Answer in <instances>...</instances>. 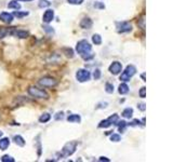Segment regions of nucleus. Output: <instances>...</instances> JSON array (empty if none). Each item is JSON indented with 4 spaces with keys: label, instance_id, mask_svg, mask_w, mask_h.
<instances>
[{
    "label": "nucleus",
    "instance_id": "f257e3e1",
    "mask_svg": "<svg viewBox=\"0 0 173 162\" xmlns=\"http://www.w3.org/2000/svg\"><path fill=\"white\" fill-rule=\"evenodd\" d=\"M76 51H77V53L80 54V55L82 56L83 60H86V61H88V60H90V58L93 57V54L91 53V51H92V45H90V42L88 40L82 39V40L78 41V42H77V45H76Z\"/></svg>",
    "mask_w": 173,
    "mask_h": 162
},
{
    "label": "nucleus",
    "instance_id": "f03ea898",
    "mask_svg": "<svg viewBox=\"0 0 173 162\" xmlns=\"http://www.w3.org/2000/svg\"><path fill=\"white\" fill-rule=\"evenodd\" d=\"M77 146H78V142H76V141L66 143L62 149L61 157L66 158V157H69V156H71V154H74L76 149H77Z\"/></svg>",
    "mask_w": 173,
    "mask_h": 162
},
{
    "label": "nucleus",
    "instance_id": "7ed1b4c3",
    "mask_svg": "<svg viewBox=\"0 0 173 162\" xmlns=\"http://www.w3.org/2000/svg\"><path fill=\"white\" fill-rule=\"evenodd\" d=\"M136 73V67L134 65H128L126 69H124V71L121 73V76H120V80L122 81V82H128L130 81L134 75Z\"/></svg>",
    "mask_w": 173,
    "mask_h": 162
},
{
    "label": "nucleus",
    "instance_id": "20e7f679",
    "mask_svg": "<svg viewBox=\"0 0 173 162\" xmlns=\"http://www.w3.org/2000/svg\"><path fill=\"white\" fill-rule=\"evenodd\" d=\"M27 92H28L30 96L35 97V98H45V100H47L49 97V94L47 93L45 90L38 89L37 86H29Z\"/></svg>",
    "mask_w": 173,
    "mask_h": 162
},
{
    "label": "nucleus",
    "instance_id": "39448f33",
    "mask_svg": "<svg viewBox=\"0 0 173 162\" xmlns=\"http://www.w3.org/2000/svg\"><path fill=\"white\" fill-rule=\"evenodd\" d=\"M58 82L55 78L49 77V76L43 77V78H41V79H39V80H38V84L41 85L42 88H47V89L54 88V86H56V85H58Z\"/></svg>",
    "mask_w": 173,
    "mask_h": 162
},
{
    "label": "nucleus",
    "instance_id": "423d86ee",
    "mask_svg": "<svg viewBox=\"0 0 173 162\" xmlns=\"http://www.w3.org/2000/svg\"><path fill=\"white\" fill-rule=\"evenodd\" d=\"M76 79L79 81V82H86V81H89L91 79V73L89 70L86 69H78L77 73H76Z\"/></svg>",
    "mask_w": 173,
    "mask_h": 162
},
{
    "label": "nucleus",
    "instance_id": "0eeeda50",
    "mask_svg": "<svg viewBox=\"0 0 173 162\" xmlns=\"http://www.w3.org/2000/svg\"><path fill=\"white\" fill-rule=\"evenodd\" d=\"M117 32L119 34H124V32H130L132 30V25L129 22H118L116 24Z\"/></svg>",
    "mask_w": 173,
    "mask_h": 162
},
{
    "label": "nucleus",
    "instance_id": "6e6552de",
    "mask_svg": "<svg viewBox=\"0 0 173 162\" xmlns=\"http://www.w3.org/2000/svg\"><path fill=\"white\" fill-rule=\"evenodd\" d=\"M108 70H109V73H111V75L117 76V75H119V73L122 71V64H121L120 62H118V61L113 62V63L109 65Z\"/></svg>",
    "mask_w": 173,
    "mask_h": 162
},
{
    "label": "nucleus",
    "instance_id": "1a4fd4ad",
    "mask_svg": "<svg viewBox=\"0 0 173 162\" xmlns=\"http://www.w3.org/2000/svg\"><path fill=\"white\" fill-rule=\"evenodd\" d=\"M10 35H12L14 37L17 38H21V39H25L29 36L28 32L23 30V29H17V28H11L10 29Z\"/></svg>",
    "mask_w": 173,
    "mask_h": 162
},
{
    "label": "nucleus",
    "instance_id": "9d476101",
    "mask_svg": "<svg viewBox=\"0 0 173 162\" xmlns=\"http://www.w3.org/2000/svg\"><path fill=\"white\" fill-rule=\"evenodd\" d=\"M54 19V11L52 9H48L45 13H43V15H42V21H43V23H47V24H49L51 23Z\"/></svg>",
    "mask_w": 173,
    "mask_h": 162
},
{
    "label": "nucleus",
    "instance_id": "9b49d317",
    "mask_svg": "<svg viewBox=\"0 0 173 162\" xmlns=\"http://www.w3.org/2000/svg\"><path fill=\"white\" fill-rule=\"evenodd\" d=\"M13 19H14V16H13L12 13H9V12H1L0 13V21H1V22H3V23H5V24H10V23H12Z\"/></svg>",
    "mask_w": 173,
    "mask_h": 162
},
{
    "label": "nucleus",
    "instance_id": "f8f14e48",
    "mask_svg": "<svg viewBox=\"0 0 173 162\" xmlns=\"http://www.w3.org/2000/svg\"><path fill=\"white\" fill-rule=\"evenodd\" d=\"M93 26V22L90 17H83L80 22V27L82 29H90Z\"/></svg>",
    "mask_w": 173,
    "mask_h": 162
},
{
    "label": "nucleus",
    "instance_id": "ddd939ff",
    "mask_svg": "<svg viewBox=\"0 0 173 162\" xmlns=\"http://www.w3.org/2000/svg\"><path fill=\"white\" fill-rule=\"evenodd\" d=\"M10 146V139L8 137L0 138V150H7Z\"/></svg>",
    "mask_w": 173,
    "mask_h": 162
},
{
    "label": "nucleus",
    "instance_id": "4468645a",
    "mask_svg": "<svg viewBox=\"0 0 173 162\" xmlns=\"http://www.w3.org/2000/svg\"><path fill=\"white\" fill-rule=\"evenodd\" d=\"M118 92L119 94L121 95H124V94H127L129 92V85L126 83V82H122V83H120L119 86H118Z\"/></svg>",
    "mask_w": 173,
    "mask_h": 162
},
{
    "label": "nucleus",
    "instance_id": "2eb2a0df",
    "mask_svg": "<svg viewBox=\"0 0 173 162\" xmlns=\"http://www.w3.org/2000/svg\"><path fill=\"white\" fill-rule=\"evenodd\" d=\"M67 121L68 122H75V123H80L81 121V117L77 115V113H73V115H69L67 117Z\"/></svg>",
    "mask_w": 173,
    "mask_h": 162
},
{
    "label": "nucleus",
    "instance_id": "dca6fc26",
    "mask_svg": "<svg viewBox=\"0 0 173 162\" xmlns=\"http://www.w3.org/2000/svg\"><path fill=\"white\" fill-rule=\"evenodd\" d=\"M13 141H14V143H15L17 146H20V147H24L25 146V139L22 137L21 135H15V136L13 137Z\"/></svg>",
    "mask_w": 173,
    "mask_h": 162
},
{
    "label": "nucleus",
    "instance_id": "f3484780",
    "mask_svg": "<svg viewBox=\"0 0 173 162\" xmlns=\"http://www.w3.org/2000/svg\"><path fill=\"white\" fill-rule=\"evenodd\" d=\"M51 120V115L49 113H43L39 117V122L40 123H47V122H49Z\"/></svg>",
    "mask_w": 173,
    "mask_h": 162
},
{
    "label": "nucleus",
    "instance_id": "a211bd4d",
    "mask_svg": "<svg viewBox=\"0 0 173 162\" xmlns=\"http://www.w3.org/2000/svg\"><path fill=\"white\" fill-rule=\"evenodd\" d=\"M132 115H133V109H132L131 107H128V108L124 109V111H122V113H121V116H122L124 118H127V119L132 118Z\"/></svg>",
    "mask_w": 173,
    "mask_h": 162
},
{
    "label": "nucleus",
    "instance_id": "6ab92c4d",
    "mask_svg": "<svg viewBox=\"0 0 173 162\" xmlns=\"http://www.w3.org/2000/svg\"><path fill=\"white\" fill-rule=\"evenodd\" d=\"M8 8L9 9H14V10H20L21 9V4L19 3L15 0H12L8 3Z\"/></svg>",
    "mask_w": 173,
    "mask_h": 162
},
{
    "label": "nucleus",
    "instance_id": "aec40b11",
    "mask_svg": "<svg viewBox=\"0 0 173 162\" xmlns=\"http://www.w3.org/2000/svg\"><path fill=\"white\" fill-rule=\"evenodd\" d=\"M116 124L118 126V130H119V132H121V133H124V130H126V128L128 126V124H127V122L124 121V120H122V121H119V120H118Z\"/></svg>",
    "mask_w": 173,
    "mask_h": 162
},
{
    "label": "nucleus",
    "instance_id": "412c9836",
    "mask_svg": "<svg viewBox=\"0 0 173 162\" xmlns=\"http://www.w3.org/2000/svg\"><path fill=\"white\" fill-rule=\"evenodd\" d=\"M92 42H93L95 45H100L102 43V37L100 36L99 34H94V35L92 36Z\"/></svg>",
    "mask_w": 173,
    "mask_h": 162
},
{
    "label": "nucleus",
    "instance_id": "4be33fe9",
    "mask_svg": "<svg viewBox=\"0 0 173 162\" xmlns=\"http://www.w3.org/2000/svg\"><path fill=\"white\" fill-rule=\"evenodd\" d=\"M111 126V123L109 122L108 119H105V120H102V121L99 123V128L100 129H106V128H109Z\"/></svg>",
    "mask_w": 173,
    "mask_h": 162
},
{
    "label": "nucleus",
    "instance_id": "5701e85b",
    "mask_svg": "<svg viewBox=\"0 0 173 162\" xmlns=\"http://www.w3.org/2000/svg\"><path fill=\"white\" fill-rule=\"evenodd\" d=\"M63 52H65L66 56L69 57V58H73V57H74V51L70 48H64L63 49Z\"/></svg>",
    "mask_w": 173,
    "mask_h": 162
},
{
    "label": "nucleus",
    "instance_id": "b1692460",
    "mask_svg": "<svg viewBox=\"0 0 173 162\" xmlns=\"http://www.w3.org/2000/svg\"><path fill=\"white\" fill-rule=\"evenodd\" d=\"M108 120H109V122H111V124H116L117 121L119 120V116L117 113H114V115H111V117L108 118Z\"/></svg>",
    "mask_w": 173,
    "mask_h": 162
},
{
    "label": "nucleus",
    "instance_id": "393cba45",
    "mask_svg": "<svg viewBox=\"0 0 173 162\" xmlns=\"http://www.w3.org/2000/svg\"><path fill=\"white\" fill-rule=\"evenodd\" d=\"M29 13L28 12H21V11H15V12L13 13V16H16L17 19H22V17H25V16H27Z\"/></svg>",
    "mask_w": 173,
    "mask_h": 162
},
{
    "label": "nucleus",
    "instance_id": "a878e982",
    "mask_svg": "<svg viewBox=\"0 0 173 162\" xmlns=\"http://www.w3.org/2000/svg\"><path fill=\"white\" fill-rule=\"evenodd\" d=\"M114 85L111 84V83H109V82H107L106 84H105V91L107 92L108 94H111V93H114Z\"/></svg>",
    "mask_w": 173,
    "mask_h": 162
},
{
    "label": "nucleus",
    "instance_id": "bb28decb",
    "mask_svg": "<svg viewBox=\"0 0 173 162\" xmlns=\"http://www.w3.org/2000/svg\"><path fill=\"white\" fill-rule=\"evenodd\" d=\"M1 161L2 162H14L15 161V159L12 158V157L9 156V154H4V156H2V158H1Z\"/></svg>",
    "mask_w": 173,
    "mask_h": 162
},
{
    "label": "nucleus",
    "instance_id": "cd10ccee",
    "mask_svg": "<svg viewBox=\"0 0 173 162\" xmlns=\"http://www.w3.org/2000/svg\"><path fill=\"white\" fill-rule=\"evenodd\" d=\"M8 34L10 35V30H9V29H7L5 27H0V38H3V37H5Z\"/></svg>",
    "mask_w": 173,
    "mask_h": 162
},
{
    "label": "nucleus",
    "instance_id": "c85d7f7f",
    "mask_svg": "<svg viewBox=\"0 0 173 162\" xmlns=\"http://www.w3.org/2000/svg\"><path fill=\"white\" fill-rule=\"evenodd\" d=\"M111 142H114V143L120 142V141H121V136H120L119 134H111Z\"/></svg>",
    "mask_w": 173,
    "mask_h": 162
},
{
    "label": "nucleus",
    "instance_id": "c756f323",
    "mask_svg": "<svg viewBox=\"0 0 173 162\" xmlns=\"http://www.w3.org/2000/svg\"><path fill=\"white\" fill-rule=\"evenodd\" d=\"M49 5H50V2L47 1V0H41V1L38 3V7H39V8H47V7H49Z\"/></svg>",
    "mask_w": 173,
    "mask_h": 162
},
{
    "label": "nucleus",
    "instance_id": "7c9ffc66",
    "mask_svg": "<svg viewBox=\"0 0 173 162\" xmlns=\"http://www.w3.org/2000/svg\"><path fill=\"white\" fill-rule=\"evenodd\" d=\"M140 123H141V121L139 120V119H134V120H132L131 122H129V123H127V124L130 126H140Z\"/></svg>",
    "mask_w": 173,
    "mask_h": 162
},
{
    "label": "nucleus",
    "instance_id": "2f4dec72",
    "mask_svg": "<svg viewBox=\"0 0 173 162\" xmlns=\"http://www.w3.org/2000/svg\"><path fill=\"white\" fill-rule=\"evenodd\" d=\"M43 30L45 32H48L49 35H54V29L52 27H50V26H43Z\"/></svg>",
    "mask_w": 173,
    "mask_h": 162
},
{
    "label": "nucleus",
    "instance_id": "473e14b6",
    "mask_svg": "<svg viewBox=\"0 0 173 162\" xmlns=\"http://www.w3.org/2000/svg\"><path fill=\"white\" fill-rule=\"evenodd\" d=\"M67 2L69 4H75V5H79L83 2V0H67Z\"/></svg>",
    "mask_w": 173,
    "mask_h": 162
},
{
    "label": "nucleus",
    "instance_id": "72a5a7b5",
    "mask_svg": "<svg viewBox=\"0 0 173 162\" xmlns=\"http://www.w3.org/2000/svg\"><path fill=\"white\" fill-rule=\"evenodd\" d=\"M139 95H140V97H142V98H145V96H146V88H145V86H143V88L140 89Z\"/></svg>",
    "mask_w": 173,
    "mask_h": 162
},
{
    "label": "nucleus",
    "instance_id": "f704fd0d",
    "mask_svg": "<svg viewBox=\"0 0 173 162\" xmlns=\"http://www.w3.org/2000/svg\"><path fill=\"white\" fill-rule=\"evenodd\" d=\"M93 77H94L95 80H99L101 78V70L100 69H95L94 73H93Z\"/></svg>",
    "mask_w": 173,
    "mask_h": 162
},
{
    "label": "nucleus",
    "instance_id": "c9c22d12",
    "mask_svg": "<svg viewBox=\"0 0 173 162\" xmlns=\"http://www.w3.org/2000/svg\"><path fill=\"white\" fill-rule=\"evenodd\" d=\"M55 120H60V119H61V120H62L63 118H64V113H63V111H61V113H56V116H55Z\"/></svg>",
    "mask_w": 173,
    "mask_h": 162
},
{
    "label": "nucleus",
    "instance_id": "e433bc0d",
    "mask_svg": "<svg viewBox=\"0 0 173 162\" xmlns=\"http://www.w3.org/2000/svg\"><path fill=\"white\" fill-rule=\"evenodd\" d=\"M137 108H139L141 111H145V109H146V107H145L144 103H140V104L137 105Z\"/></svg>",
    "mask_w": 173,
    "mask_h": 162
},
{
    "label": "nucleus",
    "instance_id": "4c0bfd02",
    "mask_svg": "<svg viewBox=\"0 0 173 162\" xmlns=\"http://www.w3.org/2000/svg\"><path fill=\"white\" fill-rule=\"evenodd\" d=\"M94 7H95V8H100V9H104V8H105V5H104V4H102V3H100V2H95Z\"/></svg>",
    "mask_w": 173,
    "mask_h": 162
},
{
    "label": "nucleus",
    "instance_id": "58836bf2",
    "mask_svg": "<svg viewBox=\"0 0 173 162\" xmlns=\"http://www.w3.org/2000/svg\"><path fill=\"white\" fill-rule=\"evenodd\" d=\"M144 24H145V20H144V17H142V19H141V28L142 29L145 28Z\"/></svg>",
    "mask_w": 173,
    "mask_h": 162
},
{
    "label": "nucleus",
    "instance_id": "ea45409f",
    "mask_svg": "<svg viewBox=\"0 0 173 162\" xmlns=\"http://www.w3.org/2000/svg\"><path fill=\"white\" fill-rule=\"evenodd\" d=\"M99 161H106V162H109L111 160H109L108 158H106V157H100Z\"/></svg>",
    "mask_w": 173,
    "mask_h": 162
},
{
    "label": "nucleus",
    "instance_id": "a19ab883",
    "mask_svg": "<svg viewBox=\"0 0 173 162\" xmlns=\"http://www.w3.org/2000/svg\"><path fill=\"white\" fill-rule=\"evenodd\" d=\"M141 78L143 79V81H145V73H142V75H141Z\"/></svg>",
    "mask_w": 173,
    "mask_h": 162
},
{
    "label": "nucleus",
    "instance_id": "79ce46f5",
    "mask_svg": "<svg viewBox=\"0 0 173 162\" xmlns=\"http://www.w3.org/2000/svg\"><path fill=\"white\" fill-rule=\"evenodd\" d=\"M2 135H3V132H2V131H0V137H1Z\"/></svg>",
    "mask_w": 173,
    "mask_h": 162
},
{
    "label": "nucleus",
    "instance_id": "37998d69",
    "mask_svg": "<svg viewBox=\"0 0 173 162\" xmlns=\"http://www.w3.org/2000/svg\"><path fill=\"white\" fill-rule=\"evenodd\" d=\"M17 1H27V0H17Z\"/></svg>",
    "mask_w": 173,
    "mask_h": 162
},
{
    "label": "nucleus",
    "instance_id": "c03bdc74",
    "mask_svg": "<svg viewBox=\"0 0 173 162\" xmlns=\"http://www.w3.org/2000/svg\"><path fill=\"white\" fill-rule=\"evenodd\" d=\"M27 1H33V0H27Z\"/></svg>",
    "mask_w": 173,
    "mask_h": 162
}]
</instances>
